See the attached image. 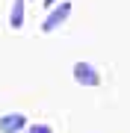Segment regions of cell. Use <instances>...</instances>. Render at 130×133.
<instances>
[{
	"label": "cell",
	"mask_w": 130,
	"mask_h": 133,
	"mask_svg": "<svg viewBox=\"0 0 130 133\" xmlns=\"http://www.w3.org/2000/svg\"><path fill=\"white\" fill-rule=\"evenodd\" d=\"M74 80L80 86H98L101 83V74H98L95 65H89V62H77V65H74Z\"/></svg>",
	"instance_id": "obj_2"
},
{
	"label": "cell",
	"mask_w": 130,
	"mask_h": 133,
	"mask_svg": "<svg viewBox=\"0 0 130 133\" xmlns=\"http://www.w3.org/2000/svg\"><path fill=\"white\" fill-rule=\"evenodd\" d=\"M24 127H27V115H21V112H9L0 118V133H18Z\"/></svg>",
	"instance_id": "obj_3"
},
{
	"label": "cell",
	"mask_w": 130,
	"mask_h": 133,
	"mask_svg": "<svg viewBox=\"0 0 130 133\" xmlns=\"http://www.w3.org/2000/svg\"><path fill=\"white\" fill-rule=\"evenodd\" d=\"M9 27H12V30H21V27H24V0H15V3H12Z\"/></svg>",
	"instance_id": "obj_4"
},
{
	"label": "cell",
	"mask_w": 130,
	"mask_h": 133,
	"mask_svg": "<svg viewBox=\"0 0 130 133\" xmlns=\"http://www.w3.org/2000/svg\"><path fill=\"white\" fill-rule=\"evenodd\" d=\"M53 3H56V0H44V6H53Z\"/></svg>",
	"instance_id": "obj_6"
},
{
	"label": "cell",
	"mask_w": 130,
	"mask_h": 133,
	"mask_svg": "<svg viewBox=\"0 0 130 133\" xmlns=\"http://www.w3.org/2000/svg\"><path fill=\"white\" fill-rule=\"evenodd\" d=\"M30 133H53L47 124H36V127H30Z\"/></svg>",
	"instance_id": "obj_5"
},
{
	"label": "cell",
	"mask_w": 130,
	"mask_h": 133,
	"mask_svg": "<svg viewBox=\"0 0 130 133\" xmlns=\"http://www.w3.org/2000/svg\"><path fill=\"white\" fill-rule=\"evenodd\" d=\"M68 15H71V3H62V6H56L47 18H44V24H42V30L44 33H53L56 27H62L65 21H68Z\"/></svg>",
	"instance_id": "obj_1"
}]
</instances>
